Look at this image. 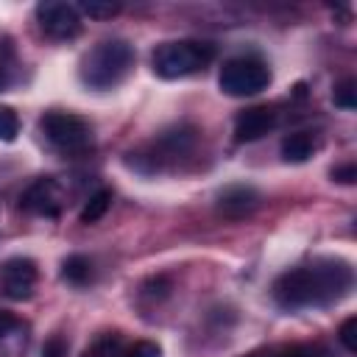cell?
Instances as JSON below:
<instances>
[{
  "instance_id": "cell-1",
  "label": "cell",
  "mask_w": 357,
  "mask_h": 357,
  "mask_svg": "<svg viewBox=\"0 0 357 357\" xmlns=\"http://www.w3.org/2000/svg\"><path fill=\"white\" fill-rule=\"evenodd\" d=\"M354 284V271L346 259H312L307 265H296L276 276L271 296L276 307L296 312V310H315V307H329L337 304L340 298L349 296Z\"/></svg>"
},
{
  "instance_id": "cell-2",
  "label": "cell",
  "mask_w": 357,
  "mask_h": 357,
  "mask_svg": "<svg viewBox=\"0 0 357 357\" xmlns=\"http://www.w3.org/2000/svg\"><path fill=\"white\" fill-rule=\"evenodd\" d=\"M134 45L120 39V36H112V39H100L98 45H92L84 59H81V67H78V75L81 81L89 86V89H114L134 67Z\"/></svg>"
},
{
  "instance_id": "cell-3",
  "label": "cell",
  "mask_w": 357,
  "mask_h": 357,
  "mask_svg": "<svg viewBox=\"0 0 357 357\" xmlns=\"http://www.w3.org/2000/svg\"><path fill=\"white\" fill-rule=\"evenodd\" d=\"M215 59V45L204 39H170L153 47L151 67L159 78L176 81L206 70Z\"/></svg>"
},
{
  "instance_id": "cell-4",
  "label": "cell",
  "mask_w": 357,
  "mask_h": 357,
  "mask_svg": "<svg viewBox=\"0 0 357 357\" xmlns=\"http://www.w3.org/2000/svg\"><path fill=\"white\" fill-rule=\"evenodd\" d=\"M39 131L47 145L64 156H81L92 148V126L73 112H45L39 120Z\"/></svg>"
},
{
  "instance_id": "cell-5",
  "label": "cell",
  "mask_w": 357,
  "mask_h": 357,
  "mask_svg": "<svg viewBox=\"0 0 357 357\" xmlns=\"http://www.w3.org/2000/svg\"><path fill=\"white\" fill-rule=\"evenodd\" d=\"M218 86L231 98H251L271 86V67L259 56H231L218 73Z\"/></svg>"
},
{
  "instance_id": "cell-6",
  "label": "cell",
  "mask_w": 357,
  "mask_h": 357,
  "mask_svg": "<svg viewBox=\"0 0 357 357\" xmlns=\"http://www.w3.org/2000/svg\"><path fill=\"white\" fill-rule=\"evenodd\" d=\"M195 139H198V128H195V126H187V123L173 126V128L162 131V134L153 139V148H151L148 153H137V156L131 153V156H134L131 162H142V159H148L151 165L145 167V173L162 170L165 162H173V159L187 156V153L195 148Z\"/></svg>"
},
{
  "instance_id": "cell-7",
  "label": "cell",
  "mask_w": 357,
  "mask_h": 357,
  "mask_svg": "<svg viewBox=\"0 0 357 357\" xmlns=\"http://www.w3.org/2000/svg\"><path fill=\"white\" fill-rule=\"evenodd\" d=\"M33 14L39 22V31L53 42H70L81 33V14L73 3L47 0V3H39Z\"/></svg>"
},
{
  "instance_id": "cell-8",
  "label": "cell",
  "mask_w": 357,
  "mask_h": 357,
  "mask_svg": "<svg viewBox=\"0 0 357 357\" xmlns=\"http://www.w3.org/2000/svg\"><path fill=\"white\" fill-rule=\"evenodd\" d=\"M64 201H67V195L56 176H39L20 195V206L25 212H33L42 218H59L64 209Z\"/></svg>"
},
{
  "instance_id": "cell-9",
  "label": "cell",
  "mask_w": 357,
  "mask_h": 357,
  "mask_svg": "<svg viewBox=\"0 0 357 357\" xmlns=\"http://www.w3.org/2000/svg\"><path fill=\"white\" fill-rule=\"evenodd\" d=\"M39 279V268L31 257H11L0 265V290L14 301H25L33 296Z\"/></svg>"
},
{
  "instance_id": "cell-10",
  "label": "cell",
  "mask_w": 357,
  "mask_h": 357,
  "mask_svg": "<svg viewBox=\"0 0 357 357\" xmlns=\"http://www.w3.org/2000/svg\"><path fill=\"white\" fill-rule=\"evenodd\" d=\"M257 206H259V192L251 184H229L218 192V201H215L218 215L229 220L248 218Z\"/></svg>"
},
{
  "instance_id": "cell-11",
  "label": "cell",
  "mask_w": 357,
  "mask_h": 357,
  "mask_svg": "<svg viewBox=\"0 0 357 357\" xmlns=\"http://www.w3.org/2000/svg\"><path fill=\"white\" fill-rule=\"evenodd\" d=\"M276 128V112L271 106H248L234 117V139L257 142Z\"/></svg>"
},
{
  "instance_id": "cell-12",
  "label": "cell",
  "mask_w": 357,
  "mask_h": 357,
  "mask_svg": "<svg viewBox=\"0 0 357 357\" xmlns=\"http://www.w3.org/2000/svg\"><path fill=\"white\" fill-rule=\"evenodd\" d=\"M28 343V324L11 310L0 307V357H14Z\"/></svg>"
},
{
  "instance_id": "cell-13",
  "label": "cell",
  "mask_w": 357,
  "mask_h": 357,
  "mask_svg": "<svg viewBox=\"0 0 357 357\" xmlns=\"http://www.w3.org/2000/svg\"><path fill=\"white\" fill-rule=\"evenodd\" d=\"M315 148H318V142L310 131H290L282 139V156H284V162H293V165L307 162L315 153Z\"/></svg>"
},
{
  "instance_id": "cell-14",
  "label": "cell",
  "mask_w": 357,
  "mask_h": 357,
  "mask_svg": "<svg viewBox=\"0 0 357 357\" xmlns=\"http://www.w3.org/2000/svg\"><path fill=\"white\" fill-rule=\"evenodd\" d=\"M243 357H332V351L321 343H287V346H268L257 349Z\"/></svg>"
},
{
  "instance_id": "cell-15",
  "label": "cell",
  "mask_w": 357,
  "mask_h": 357,
  "mask_svg": "<svg viewBox=\"0 0 357 357\" xmlns=\"http://www.w3.org/2000/svg\"><path fill=\"white\" fill-rule=\"evenodd\" d=\"M61 279L75 284V287H84L92 282V259L84 257V254H70L64 262H61Z\"/></svg>"
},
{
  "instance_id": "cell-16",
  "label": "cell",
  "mask_w": 357,
  "mask_h": 357,
  "mask_svg": "<svg viewBox=\"0 0 357 357\" xmlns=\"http://www.w3.org/2000/svg\"><path fill=\"white\" fill-rule=\"evenodd\" d=\"M126 340L120 337V332H103L100 337L92 340V346L84 351V357H120Z\"/></svg>"
},
{
  "instance_id": "cell-17",
  "label": "cell",
  "mask_w": 357,
  "mask_h": 357,
  "mask_svg": "<svg viewBox=\"0 0 357 357\" xmlns=\"http://www.w3.org/2000/svg\"><path fill=\"white\" fill-rule=\"evenodd\" d=\"M112 206V192L109 190H98L86 198L84 209H81V223H95L106 215V209Z\"/></svg>"
},
{
  "instance_id": "cell-18",
  "label": "cell",
  "mask_w": 357,
  "mask_h": 357,
  "mask_svg": "<svg viewBox=\"0 0 357 357\" xmlns=\"http://www.w3.org/2000/svg\"><path fill=\"white\" fill-rule=\"evenodd\" d=\"M354 86H357V84H354V78H343V81L335 86L332 100H335V106H337V109L351 112V109L357 106V89H354Z\"/></svg>"
},
{
  "instance_id": "cell-19",
  "label": "cell",
  "mask_w": 357,
  "mask_h": 357,
  "mask_svg": "<svg viewBox=\"0 0 357 357\" xmlns=\"http://www.w3.org/2000/svg\"><path fill=\"white\" fill-rule=\"evenodd\" d=\"M20 134V117L11 106H0V142H14Z\"/></svg>"
},
{
  "instance_id": "cell-20",
  "label": "cell",
  "mask_w": 357,
  "mask_h": 357,
  "mask_svg": "<svg viewBox=\"0 0 357 357\" xmlns=\"http://www.w3.org/2000/svg\"><path fill=\"white\" fill-rule=\"evenodd\" d=\"M78 14L84 17H95V20H109L120 11V3H98V0H89V3H78L75 6Z\"/></svg>"
},
{
  "instance_id": "cell-21",
  "label": "cell",
  "mask_w": 357,
  "mask_h": 357,
  "mask_svg": "<svg viewBox=\"0 0 357 357\" xmlns=\"http://www.w3.org/2000/svg\"><path fill=\"white\" fill-rule=\"evenodd\" d=\"M120 357H162V349L153 340H134L123 346Z\"/></svg>"
},
{
  "instance_id": "cell-22",
  "label": "cell",
  "mask_w": 357,
  "mask_h": 357,
  "mask_svg": "<svg viewBox=\"0 0 357 357\" xmlns=\"http://www.w3.org/2000/svg\"><path fill=\"white\" fill-rule=\"evenodd\" d=\"M337 340L343 343V349H346L349 354L357 351V318H354V315H349V318L340 324V329H337Z\"/></svg>"
},
{
  "instance_id": "cell-23",
  "label": "cell",
  "mask_w": 357,
  "mask_h": 357,
  "mask_svg": "<svg viewBox=\"0 0 357 357\" xmlns=\"http://www.w3.org/2000/svg\"><path fill=\"white\" fill-rule=\"evenodd\" d=\"M42 357H67V340L61 335H53L42 346Z\"/></svg>"
},
{
  "instance_id": "cell-24",
  "label": "cell",
  "mask_w": 357,
  "mask_h": 357,
  "mask_svg": "<svg viewBox=\"0 0 357 357\" xmlns=\"http://www.w3.org/2000/svg\"><path fill=\"white\" fill-rule=\"evenodd\" d=\"M332 178L340 181V184H354V178H357V167H354V162H346V165L335 167V170H332Z\"/></svg>"
},
{
  "instance_id": "cell-25",
  "label": "cell",
  "mask_w": 357,
  "mask_h": 357,
  "mask_svg": "<svg viewBox=\"0 0 357 357\" xmlns=\"http://www.w3.org/2000/svg\"><path fill=\"white\" fill-rule=\"evenodd\" d=\"M6 81H8V78H6V70H3V67H0V89H3V86H6Z\"/></svg>"
}]
</instances>
